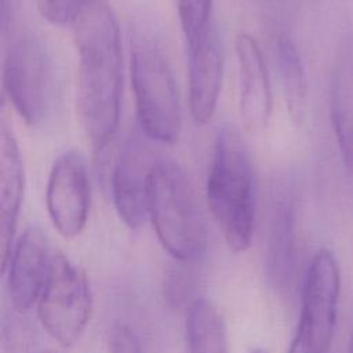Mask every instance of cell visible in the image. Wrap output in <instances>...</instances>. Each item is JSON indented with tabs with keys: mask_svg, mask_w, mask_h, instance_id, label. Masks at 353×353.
<instances>
[{
	"mask_svg": "<svg viewBox=\"0 0 353 353\" xmlns=\"http://www.w3.org/2000/svg\"><path fill=\"white\" fill-rule=\"evenodd\" d=\"M72 25L79 54V113L92 148L101 152L113 139L120 120V29L106 0H84Z\"/></svg>",
	"mask_w": 353,
	"mask_h": 353,
	"instance_id": "6da1fadb",
	"label": "cell"
},
{
	"mask_svg": "<svg viewBox=\"0 0 353 353\" xmlns=\"http://www.w3.org/2000/svg\"><path fill=\"white\" fill-rule=\"evenodd\" d=\"M205 196L228 247L244 252L255 228V176L248 148L233 125L218 130Z\"/></svg>",
	"mask_w": 353,
	"mask_h": 353,
	"instance_id": "7a4b0ae2",
	"label": "cell"
},
{
	"mask_svg": "<svg viewBox=\"0 0 353 353\" xmlns=\"http://www.w3.org/2000/svg\"><path fill=\"white\" fill-rule=\"evenodd\" d=\"M148 215L164 250L178 262H193L207 250L208 236L194 190L172 160L159 159L152 170Z\"/></svg>",
	"mask_w": 353,
	"mask_h": 353,
	"instance_id": "3957f363",
	"label": "cell"
},
{
	"mask_svg": "<svg viewBox=\"0 0 353 353\" xmlns=\"http://www.w3.org/2000/svg\"><path fill=\"white\" fill-rule=\"evenodd\" d=\"M131 83L141 131L148 139L174 143L181 131L178 87L161 47L146 33L131 46Z\"/></svg>",
	"mask_w": 353,
	"mask_h": 353,
	"instance_id": "277c9868",
	"label": "cell"
},
{
	"mask_svg": "<svg viewBox=\"0 0 353 353\" xmlns=\"http://www.w3.org/2000/svg\"><path fill=\"white\" fill-rule=\"evenodd\" d=\"M3 84L12 108L28 125H39L48 116L55 95V72L39 36L26 32L12 41L4 58Z\"/></svg>",
	"mask_w": 353,
	"mask_h": 353,
	"instance_id": "5b68a950",
	"label": "cell"
},
{
	"mask_svg": "<svg viewBox=\"0 0 353 353\" xmlns=\"http://www.w3.org/2000/svg\"><path fill=\"white\" fill-rule=\"evenodd\" d=\"M94 309L84 270L62 252H54L50 274L37 302L47 334L62 346L74 345L84 334Z\"/></svg>",
	"mask_w": 353,
	"mask_h": 353,
	"instance_id": "8992f818",
	"label": "cell"
},
{
	"mask_svg": "<svg viewBox=\"0 0 353 353\" xmlns=\"http://www.w3.org/2000/svg\"><path fill=\"white\" fill-rule=\"evenodd\" d=\"M339 294L338 261L330 250L320 248L306 270L298 327L288 353L331 352Z\"/></svg>",
	"mask_w": 353,
	"mask_h": 353,
	"instance_id": "52a82bcc",
	"label": "cell"
},
{
	"mask_svg": "<svg viewBox=\"0 0 353 353\" xmlns=\"http://www.w3.org/2000/svg\"><path fill=\"white\" fill-rule=\"evenodd\" d=\"M90 178L84 157L76 150L63 152L54 161L46 190L52 225L65 239L79 236L90 211Z\"/></svg>",
	"mask_w": 353,
	"mask_h": 353,
	"instance_id": "ba28073f",
	"label": "cell"
},
{
	"mask_svg": "<svg viewBox=\"0 0 353 353\" xmlns=\"http://www.w3.org/2000/svg\"><path fill=\"white\" fill-rule=\"evenodd\" d=\"M142 131H134L120 149L112 174V196L120 219L138 229L148 216L149 182L157 160L143 139Z\"/></svg>",
	"mask_w": 353,
	"mask_h": 353,
	"instance_id": "9c48e42d",
	"label": "cell"
},
{
	"mask_svg": "<svg viewBox=\"0 0 353 353\" xmlns=\"http://www.w3.org/2000/svg\"><path fill=\"white\" fill-rule=\"evenodd\" d=\"M52 255L50 241L39 226L28 228L14 243L4 272H8V295L15 310L26 312L39 302Z\"/></svg>",
	"mask_w": 353,
	"mask_h": 353,
	"instance_id": "30bf717a",
	"label": "cell"
},
{
	"mask_svg": "<svg viewBox=\"0 0 353 353\" xmlns=\"http://www.w3.org/2000/svg\"><path fill=\"white\" fill-rule=\"evenodd\" d=\"M188 47L189 105L196 124H207L218 103L223 73L222 44L214 25Z\"/></svg>",
	"mask_w": 353,
	"mask_h": 353,
	"instance_id": "8fae6325",
	"label": "cell"
},
{
	"mask_svg": "<svg viewBox=\"0 0 353 353\" xmlns=\"http://www.w3.org/2000/svg\"><path fill=\"white\" fill-rule=\"evenodd\" d=\"M240 77V114L247 130H262L272 113V88L258 41L243 33L236 40Z\"/></svg>",
	"mask_w": 353,
	"mask_h": 353,
	"instance_id": "7c38bea8",
	"label": "cell"
},
{
	"mask_svg": "<svg viewBox=\"0 0 353 353\" xmlns=\"http://www.w3.org/2000/svg\"><path fill=\"white\" fill-rule=\"evenodd\" d=\"M23 194V165L18 143L3 124L0 138V258L4 272L18 223Z\"/></svg>",
	"mask_w": 353,
	"mask_h": 353,
	"instance_id": "4fadbf2b",
	"label": "cell"
},
{
	"mask_svg": "<svg viewBox=\"0 0 353 353\" xmlns=\"http://www.w3.org/2000/svg\"><path fill=\"white\" fill-rule=\"evenodd\" d=\"M330 108L342 163L353 174V41L343 43L338 51L331 77Z\"/></svg>",
	"mask_w": 353,
	"mask_h": 353,
	"instance_id": "5bb4252c",
	"label": "cell"
},
{
	"mask_svg": "<svg viewBox=\"0 0 353 353\" xmlns=\"http://www.w3.org/2000/svg\"><path fill=\"white\" fill-rule=\"evenodd\" d=\"M186 347L188 353H229L223 319L204 298L194 299L188 307Z\"/></svg>",
	"mask_w": 353,
	"mask_h": 353,
	"instance_id": "9a60e30c",
	"label": "cell"
},
{
	"mask_svg": "<svg viewBox=\"0 0 353 353\" xmlns=\"http://www.w3.org/2000/svg\"><path fill=\"white\" fill-rule=\"evenodd\" d=\"M276 55L288 112L295 121H299L305 113L307 94L306 74L301 55L294 41L284 34L277 39Z\"/></svg>",
	"mask_w": 353,
	"mask_h": 353,
	"instance_id": "2e32d148",
	"label": "cell"
},
{
	"mask_svg": "<svg viewBox=\"0 0 353 353\" xmlns=\"http://www.w3.org/2000/svg\"><path fill=\"white\" fill-rule=\"evenodd\" d=\"M294 250V211L288 201L279 200L272 212L269 259L277 279L290 274Z\"/></svg>",
	"mask_w": 353,
	"mask_h": 353,
	"instance_id": "e0dca14e",
	"label": "cell"
},
{
	"mask_svg": "<svg viewBox=\"0 0 353 353\" xmlns=\"http://www.w3.org/2000/svg\"><path fill=\"white\" fill-rule=\"evenodd\" d=\"M214 0H178V15L186 44L204 36L215 23L212 22Z\"/></svg>",
	"mask_w": 353,
	"mask_h": 353,
	"instance_id": "ac0fdd59",
	"label": "cell"
},
{
	"mask_svg": "<svg viewBox=\"0 0 353 353\" xmlns=\"http://www.w3.org/2000/svg\"><path fill=\"white\" fill-rule=\"evenodd\" d=\"M84 0H40L41 15L54 25L72 23Z\"/></svg>",
	"mask_w": 353,
	"mask_h": 353,
	"instance_id": "d6986e66",
	"label": "cell"
},
{
	"mask_svg": "<svg viewBox=\"0 0 353 353\" xmlns=\"http://www.w3.org/2000/svg\"><path fill=\"white\" fill-rule=\"evenodd\" d=\"M112 353H145L137 334L125 324H116L110 334Z\"/></svg>",
	"mask_w": 353,
	"mask_h": 353,
	"instance_id": "ffe728a7",
	"label": "cell"
},
{
	"mask_svg": "<svg viewBox=\"0 0 353 353\" xmlns=\"http://www.w3.org/2000/svg\"><path fill=\"white\" fill-rule=\"evenodd\" d=\"M347 353H353V334L349 339V345H347Z\"/></svg>",
	"mask_w": 353,
	"mask_h": 353,
	"instance_id": "44dd1931",
	"label": "cell"
},
{
	"mask_svg": "<svg viewBox=\"0 0 353 353\" xmlns=\"http://www.w3.org/2000/svg\"><path fill=\"white\" fill-rule=\"evenodd\" d=\"M250 353H266L265 350H262V349H254L252 352H250Z\"/></svg>",
	"mask_w": 353,
	"mask_h": 353,
	"instance_id": "7402d4cb",
	"label": "cell"
},
{
	"mask_svg": "<svg viewBox=\"0 0 353 353\" xmlns=\"http://www.w3.org/2000/svg\"><path fill=\"white\" fill-rule=\"evenodd\" d=\"M41 353H51V352H41Z\"/></svg>",
	"mask_w": 353,
	"mask_h": 353,
	"instance_id": "603a6c76",
	"label": "cell"
}]
</instances>
